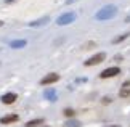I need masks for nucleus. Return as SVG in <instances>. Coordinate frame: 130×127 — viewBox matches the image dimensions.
Masks as SVG:
<instances>
[{"mask_svg": "<svg viewBox=\"0 0 130 127\" xmlns=\"http://www.w3.org/2000/svg\"><path fill=\"white\" fill-rule=\"evenodd\" d=\"M3 26V21H0V27H2Z\"/></svg>", "mask_w": 130, "mask_h": 127, "instance_id": "nucleus-20", "label": "nucleus"}, {"mask_svg": "<svg viewBox=\"0 0 130 127\" xmlns=\"http://www.w3.org/2000/svg\"><path fill=\"white\" fill-rule=\"evenodd\" d=\"M14 121H18V116L16 114H8V116H3L0 118V124H11Z\"/></svg>", "mask_w": 130, "mask_h": 127, "instance_id": "nucleus-9", "label": "nucleus"}, {"mask_svg": "<svg viewBox=\"0 0 130 127\" xmlns=\"http://www.w3.org/2000/svg\"><path fill=\"white\" fill-rule=\"evenodd\" d=\"M66 127H80V122L79 121H68Z\"/></svg>", "mask_w": 130, "mask_h": 127, "instance_id": "nucleus-14", "label": "nucleus"}, {"mask_svg": "<svg viewBox=\"0 0 130 127\" xmlns=\"http://www.w3.org/2000/svg\"><path fill=\"white\" fill-rule=\"evenodd\" d=\"M13 2H16V0H5V3H13Z\"/></svg>", "mask_w": 130, "mask_h": 127, "instance_id": "nucleus-17", "label": "nucleus"}, {"mask_svg": "<svg viewBox=\"0 0 130 127\" xmlns=\"http://www.w3.org/2000/svg\"><path fill=\"white\" fill-rule=\"evenodd\" d=\"M27 45V40H24V39H19V40H13V42H10V47L14 48V50H18V48H24Z\"/></svg>", "mask_w": 130, "mask_h": 127, "instance_id": "nucleus-8", "label": "nucleus"}, {"mask_svg": "<svg viewBox=\"0 0 130 127\" xmlns=\"http://www.w3.org/2000/svg\"><path fill=\"white\" fill-rule=\"evenodd\" d=\"M74 2H77V0H66V5H71V3H74Z\"/></svg>", "mask_w": 130, "mask_h": 127, "instance_id": "nucleus-16", "label": "nucleus"}, {"mask_svg": "<svg viewBox=\"0 0 130 127\" xmlns=\"http://www.w3.org/2000/svg\"><path fill=\"white\" fill-rule=\"evenodd\" d=\"M64 116H68V118H71V116H74V111L71 108H68V109H64Z\"/></svg>", "mask_w": 130, "mask_h": 127, "instance_id": "nucleus-15", "label": "nucleus"}, {"mask_svg": "<svg viewBox=\"0 0 130 127\" xmlns=\"http://www.w3.org/2000/svg\"><path fill=\"white\" fill-rule=\"evenodd\" d=\"M125 23H130V15H128V16L125 18Z\"/></svg>", "mask_w": 130, "mask_h": 127, "instance_id": "nucleus-19", "label": "nucleus"}, {"mask_svg": "<svg viewBox=\"0 0 130 127\" xmlns=\"http://www.w3.org/2000/svg\"><path fill=\"white\" fill-rule=\"evenodd\" d=\"M59 80V74H56V73H50V74H47L45 77L40 80V84L42 85H50V84H55V82H58Z\"/></svg>", "mask_w": 130, "mask_h": 127, "instance_id": "nucleus-5", "label": "nucleus"}, {"mask_svg": "<svg viewBox=\"0 0 130 127\" xmlns=\"http://www.w3.org/2000/svg\"><path fill=\"white\" fill-rule=\"evenodd\" d=\"M117 74H121V69L114 66V68H108V69L101 71L100 77H101V79H108V77H114V76H117Z\"/></svg>", "mask_w": 130, "mask_h": 127, "instance_id": "nucleus-4", "label": "nucleus"}, {"mask_svg": "<svg viewBox=\"0 0 130 127\" xmlns=\"http://www.w3.org/2000/svg\"><path fill=\"white\" fill-rule=\"evenodd\" d=\"M48 23H50V18L43 16V18H39V19H36V21L29 23V27H42V26H45V24H48Z\"/></svg>", "mask_w": 130, "mask_h": 127, "instance_id": "nucleus-6", "label": "nucleus"}, {"mask_svg": "<svg viewBox=\"0 0 130 127\" xmlns=\"http://www.w3.org/2000/svg\"><path fill=\"white\" fill-rule=\"evenodd\" d=\"M45 127H47V125H45Z\"/></svg>", "mask_w": 130, "mask_h": 127, "instance_id": "nucleus-21", "label": "nucleus"}, {"mask_svg": "<svg viewBox=\"0 0 130 127\" xmlns=\"http://www.w3.org/2000/svg\"><path fill=\"white\" fill-rule=\"evenodd\" d=\"M43 124V119H32V121H29V122H26V127H37V125H42Z\"/></svg>", "mask_w": 130, "mask_h": 127, "instance_id": "nucleus-12", "label": "nucleus"}, {"mask_svg": "<svg viewBox=\"0 0 130 127\" xmlns=\"http://www.w3.org/2000/svg\"><path fill=\"white\" fill-rule=\"evenodd\" d=\"M119 95H121L122 98H125V96L130 95V82H128V84H127V82L124 84V87L121 89V93H119Z\"/></svg>", "mask_w": 130, "mask_h": 127, "instance_id": "nucleus-11", "label": "nucleus"}, {"mask_svg": "<svg viewBox=\"0 0 130 127\" xmlns=\"http://www.w3.org/2000/svg\"><path fill=\"white\" fill-rule=\"evenodd\" d=\"M117 15V7L116 5H106V7L100 8L96 15H95V18L98 19V21H108V19L114 18Z\"/></svg>", "mask_w": 130, "mask_h": 127, "instance_id": "nucleus-1", "label": "nucleus"}, {"mask_svg": "<svg viewBox=\"0 0 130 127\" xmlns=\"http://www.w3.org/2000/svg\"><path fill=\"white\" fill-rule=\"evenodd\" d=\"M104 58H106V53H96V55H93V57H90L88 60L84 64L85 66H95V64H98V63H101V61H104Z\"/></svg>", "mask_w": 130, "mask_h": 127, "instance_id": "nucleus-3", "label": "nucleus"}, {"mask_svg": "<svg viewBox=\"0 0 130 127\" xmlns=\"http://www.w3.org/2000/svg\"><path fill=\"white\" fill-rule=\"evenodd\" d=\"M130 35V32H125V34H121L119 37H116V39H112V44H119V42H122V40H125L127 37Z\"/></svg>", "mask_w": 130, "mask_h": 127, "instance_id": "nucleus-13", "label": "nucleus"}, {"mask_svg": "<svg viewBox=\"0 0 130 127\" xmlns=\"http://www.w3.org/2000/svg\"><path fill=\"white\" fill-rule=\"evenodd\" d=\"M2 103H5V105H11V103H14V101L18 100V96H16V93H5V95H2Z\"/></svg>", "mask_w": 130, "mask_h": 127, "instance_id": "nucleus-7", "label": "nucleus"}, {"mask_svg": "<svg viewBox=\"0 0 130 127\" xmlns=\"http://www.w3.org/2000/svg\"><path fill=\"white\" fill-rule=\"evenodd\" d=\"M76 18H77V15L74 13V11H68V13H63L61 16H58L56 19V24L58 26H68V24H71L76 21Z\"/></svg>", "mask_w": 130, "mask_h": 127, "instance_id": "nucleus-2", "label": "nucleus"}, {"mask_svg": "<svg viewBox=\"0 0 130 127\" xmlns=\"http://www.w3.org/2000/svg\"><path fill=\"white\" fill-rule=\"evenodd\" d=\"M43 96L47 100H50V101H55V100H56V90H55V89H47L43 92Z\"/></svg>", "mask_w": 130, "mask_h": 127, "instance_id": "nucleus-10", "label": "nucleus"}, {"mask_svg": "<svg viewBox=\"0 0 130 127\" xmlns=\"http://www.w3.org/2000/svg\"><path fill=\"white\" fill-rule=\"evenodd\" d=\"M106 127H121V125H117V124H111V125H106Z\"/></svg>", "mask_w": 130, "mask_h": 127, "instance_id": "nucleus-18", "label": "nucleus"}]
</instances>
